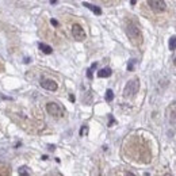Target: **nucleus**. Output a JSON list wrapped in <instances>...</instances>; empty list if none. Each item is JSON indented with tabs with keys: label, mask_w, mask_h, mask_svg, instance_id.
Instances as JSON below:
<instances>
[{
	"label": "nucleus",
	"mask_w": 176,
	"mask_h": 176,
	"mask_svg": "<svg viewBox=\"0 0 176 176\" xmlns=\"http://www.w3.org/2000/svg\"><path fill=\"white\" fill-rule=\"evenodd\" d=\"M125 31L126 35L129 37V39L131 41V43L135 46L142 43V33H141L140 26L133 20H126L125 23Z\"/></svg>",
	"instance_id": "1"
},
{
	"label": "nucleus",
	"mask_w": 176,
	"mask_h": 176,
	"mask_svg": "<svg viewBox=\"0 0 176 176\" xmlns=\"http://www.w3.org/2000/svg\"><path fill=\"white\" fill-rule=\"evenodd\" d=\"M140 90V80L138 79H131L127 84H126L125 90H123V96L125 98H133Z\"/></svg>",
	"instance_id": "2"
},
{
	"label": "nucleus",
	"mask_w": 176,
	"mask_h": 176,
	"mask_svg": "<svg viewBox=\"0 0 176 176\" xmlns=\"http://www.w3.org/2000/svg\"><path fill=\"white\" fill-rule=\"evenodd\" d=\"M46 110H48V112L50 114V115L56 117V118H60V117L64 115V111H62V109H61L60 106L57 104V103L54 102H50L46 104Z\"/></svg>",
	"instance_id": "3"
},
{
	"label": "nucleus",
	"mask_w": 176,
	"mask_h": 176,
	"mask_svg": "<svg viewBox=\"0 0 176 176\" xmlns=\"http://www.w3.org/2000/svg\"><path fill=\"white\" fill-rule=\"evenodd\" d=\"M146 1L149 4V7L156 12H163L167 8V4L164 0H146Z\"/></svg>",
	"instance_id": "4"
},
{
	"label": "nucleus",
	"mask_w": 176,
	"mask_h": 176,
	"mask_svg": "<svg viewBox=\"0 0 176 176\" xmlns=\"http://www.w3.org/2000/svg\"><path fill=\"white\" fill-rule=\"evenodd\" d=\"M72 35L76 41H84L85 39V31L80 25H73L72 26Z\"/></svg>",
	"instance_id": "5"
},
{
	"label": "nucleus",
	"mask_w": 176,
	"mask_h": 176,
	"mask_svg": "<svg viewBox=\"0 0 176 176\" xmlns=\"http://www.w3.org/2000/svg\"><path fill=\"white\" fill-rule=\"evenodd\" d=\"M41 87L48 91H56L58 88L57 83H56L54 80H50V79H43V80L41 81Z\"/></svg>",
	"instance_id": "6"
},
{
	"label": "nucleus",
	"mask_w": 176,
	"mask_h": 176,
	"mask_svg": "<svg viewBox=\"0 0 176 176\" xmlns=\"http://www.w3.org/2000/svg\"><path fill=\"white\" fill-rule=\"evenodd\" d=\"M168 121L172 126H176V104L168 107Z\"/></svg>",
	"instance_id": "7"
},
{
	"label": "nucleus",
	"mask_w": 176,
	"mask_h": 176,
	"mask_svg": "<svg viewBox=\"0 0 176 176\" xmlns=\"http://www.w3.org/2000/svg\"><path fill=\"white\" fill-rule=\"evenodd\" d=\"M83 6H84V7H87L88 10H91L93 14H95V15H100V14H102V10H100L99 7L92 6V4H90V3H85V1L83 3Z\"/></svg>",
	"instance_id": "8"
},
{
	"label": "nucleus",
	"mask_w": 176,
	"mask_h": 176,
	"mask_svg": "<svg viewBox=\"0 0 176 176\" xmlns=\"http://www.w3.org/2000/svg\"><path fill=\"white\" fill-rule=\"evenodd\" d=\"M38 48H39V50H42L45 54H51V51H53V49H51L50 46L46 45V43H42V42L38 43Z\"/></svg>",
	"instance_id": "9"
},
{
	"label": "nucleus",
	"mask_w": 176,
	"mask_h": 176,
	"mask_svg": "<svg viewBox=\"0 0 176 176\" xmlns=\"http://www.w3.org/2000/svg\"><path fill=\"white\" fill-rule=\"evenodd\" d=\"M98 76H99V77H109V76H111V69H110V68H103V69H100L99 72H98Z\"/></svg>",
	"instance_id": "10"
},
{
	"label": "nucleus",
	"mask_w": 176,
	"mask_h": 176,
	"mask_svg": "<svg viewBox=\"0 0 176 176\" xmlns=\"http://www.w3.org/2000/svg\"><path fill=\"white\" fill-rule=\"evenodd\" d=\"M112 99H114V92H112L111 90H107L106 91V100H107V102H111Z\"/></svg>",
	"instance_id": "11"
},
{
	"label": "nucleus",
	"mask_w": 176,
	"mask_h": 176,
	"mask_svg": "<svg viewBox=\"0 0 176 176\" xmlns=\"http://www.w3.org/2000/svg\"><path fill=\"white\" fill-rule=\"evenodd\" d=\"M169 49L171 50H175L176 49V37H172L169 39Z\"/></svg>",
	"instance_id": "12"
},
{
	"label": "nucleus",
	"mask_w": 176,
	"mask_h": 176,
	"mask_svg": "<svg viewBox=\"0 0 176 176\" xmlns=\"http://www.w3.org/2000/svg\"><path fill=\"white\" fill-rule=\"evenodd\" d=\"M29 168H27V167H20L19 168V171H18V173H19V175H29Z\"/></svg>",
	"instance_id": "13"
},
{
	"label": "nucleus",
	"mask_w": 176,
	"mask_h": 176,
	"mask_svg": "<svg viewBox=\"0 0 176 176\" xmlns=\"http://www.w3.org/2000/svg\"><path fill=\"white\" fill-rule=\"evenodd\" d=\"M87 133H88V126L84 125L83 127H81V130H80V135L83 137V135H84V134H87Z\"/></svg>",
	"instance_id": "14"
},
{
	"label": "nucleus",
	"mask_w": 176,
	"mask_h": 176,
	"mask_svg": "<svg viewBox=\"0 0 176 176\" xmlns=\"http://www.w3.org/2000/svg\"><path fill=\"white\" fill-rule=\"evenodd\" d=\"M134 64H135V60H130V62H129V65H127V70H133Z\"/></svg>",
	"instance_id": "15"
},
{
	"label": "nucleus",
	"mask_w": 176,
	"mask_h": 176,
	"mask_svg": "<svg viewBox=\"0 0 176 176\" xmlns=\"http://www.w3.org/2000/svg\"><path fill=\"white\" fill-rule=\"evenodd\" d=\"M92 68H90V69L87 70V77H88V79H92Z\"/></svg>",
	"instance_id": "16"
},
{
	"label": "nucleus",
	"mask_w": 176,
	"mask_h": 176,
	"mask_svg": "<svg viewBox=\"0 0 176 176\" xmlns=\"http://www.w3.org/2000/svg\"><path fill=\"white\" fill-rule=\"evenodd\" d=\"M50 22H51V25H53V26H58V22L56 19H51Z\"/></svg>",
	"instance_id": "17"
},
{
	"label": "nucleus",
	"mask_w": 176,
	"mask_h": 176,
	"mask_svg": "<svg viewBox=\"0 0 176 176\" xmlns=\"http://www.w3.org/2000/svg\"><path fill=\"white\" fill-rule=\"evenodd\" d=\"M112 123H114V119H112V117H110V123H109V126H112Z\"/></svg>",
	"instance_id": "18"
},
{
	"label": "nucleus",
	"mask_w": 176,
	"mask_h": 176,
	"mask_svg": "<svg viewBox=\"0 0 176 176\" xmlns=\"http://www.w3.org/2000/svg\"><path fill=\"white\" fill-rule=\"evenodd\" d=\"M69 100H70V102H75V96L73 95H69Z\"/></svg>",
	"instance_id": "19"
},
{
	"label": "nucleus",
	"mask_w": 176,
	"mask_h": 176,
	"mask_svg": "<svg viewBox=\"0 0 176 176\" xmlns=\"http://www.w3.org/2000/svg\"><path fill=\"white\" fill-rule=\"evenodd\" d=\"M50 3H51V4H54V3H57V0H50Z\"/></svg>",
	"instance_id": "20"
},
{
	"label": "nucleus",
	"mask_w": 176,
	"mask_h": 176,
	"mask_svg": "<svg viewBox=\"0 0 176 176\" xmlns=\"http://www.w3.org/2000/svg\"><path fill=\"white\" fill-rule=\"evenodd\" d=\"M173 65L176 67V56H175V58H173Z\"/></svg>",
	"instance_id": "21"
},
{
	"label": "nucleus",
	"mask_w": 176,
	"mask_h": 176,
	"mask_svg": "<svg viewBox=\"0 0 176 176\" xmlns=\"http://www.w3.org/2000/svg\"><path fill=\"white\" fill-rule=\"evenodd\" d=\"M135 1H137V0H131V4L134 6V4H135Z\"/></svg>",
	"instance_id": "22"
}]
</instances>
